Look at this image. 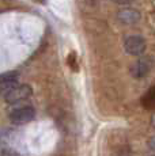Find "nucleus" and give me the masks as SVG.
<instances>
[{
	"label": "nucleus",
	"instance_id": "1",
	"mask_svg": "<svg viewBox=\"0 0 155 156\" xmlns=\"http://www.w3.org/2000/svg\"><path fill=\"white\" fill-rule=\"evenodd\" d=\"M31 94H33V88L29 84H16L13 88L8 90L7 92H4L2 97L7 103L14 105L29 99L31 97Z\"/></svg>",
	"mask_w": 155,
	"mask_h": 156
},
{
	"label": "nucleus",
	"instance_id": "2",
	"mask_svg": "<svg viewBox=\"0 0 155 156\" xmlns=\"http://www.w3.org/2000/svg\"><path fill=\"white\" fill-rule=\"evenodd\" d=\"M35 117V109L31 106H20L14 109L13 112L10 113L8 118L13 124L15 125H23V124H27L34 119Z\"/></svg>",
	"mask_w": 155,
	"mask_h": 156
},
{
	"label": "nucleus",
	"instance_id": "3",
	"mask_svg": "<svg viewBox=\"0 0 155 156\" xmlns=\"http://www.w3.org/2000/svg\"><path fill=\"white\" fill-rule=\"evenodd\" d=\"M124 50L131 56H142L146 52V40L142 35H128L124 40Z\"/></svg>",
	"mask_w": 155,
	"mask_h": 156
},
{
	"label": "nucleus",
	"instance_id": "4",
	"mask_svg": "<svg viewBox=\"0 0 155 156\" xmlns=\"http://www.w3.org/2000/svg\"><path fill=\"white\" fill-rule=\"evenodd\" d=\"M140 12L135 8H121L120 11H117L116 14V19L124 26H131V25H136L140 20Z\"/></svg>",
	"mask_w": 155,
	"mask_h": 156
},
{
	"label": "nucleus",
	"instance_id": "5",
	"mask_svg": "<svg viewBox=\"0 0 155 156\" xmlns=\"http://www.w3.org/2000/svg\"><path fill=\"white\" fill-rule=\"evenodd\" d=\"M150 71H151V61L147 57H140L131 67V75L135 79H142V77L147 76Z\"/></svg>",
	"mask_w": 155,
	"mask_h": 156
},
{
	"label": "nucleus",
	"instance_id": "6",
	"mask_svg": "<svg viewBox=\"0 0 155 156\" xmlns=\"http://www.w3.org/2000/svg\"><path fill=\"white\" fill-rule=\"evenodd\" d=\"M18 80H19V73L16 71H8L4 73H0V95H3L14 86H16Z\"/></svg>",
	"mask_w": 155,
	"mask_h": 156
},
{
	"label": "nucleus",
	"instance_id": "7",
	"mask_svg": "<svg viewBox=\"0 0 155 156\" xmlns=\"http://www.w3.org/2000/svg\"><path fill=\"white\" fill-rule=\"evenodd\" d=\"M0 156H20V155L18 154V152L13 151V149H2Z\"/></svg>",
	"mask_w": 155,
	"mask_h": 156
},
{
	"label": "nucleus",
	"instance_id": "8",
	"mask_svg": "<svg viewBox=\"0 0 155 156\" xmlns=\"http://www.w3.org/2000/svg\"><path fill=\"white\" fill-rule=\"evenodd\" d=\"M112 2L116 3V4H120V5H127V4H131L133 0H112Z\"/></svg>",
	"mask_w": 155,
	"mask_h": 156
},
{
	"label": "nucleus",
	"instance_id": "9",
	"mask_svg": "<svg viewBox=\"0 0 155 156\" xmlns=\"http://www.w3.org/2000/svg\"><path fill=\"white\" fill-rule=\"evenodd\" d=\"M150 147H151V148H154V149H155V137H154V139L150 141Z\"/></svg>",
	"mask_w": 155,
	"mask_h": 156
},
{
	"label": "nucleus",
	"instance_id": "10",
	"mask_svg": "<svg viewBox=\"0 0 155 156\" xmlns=\"http://www.w3.org/2000/svg\"><path fill=\"white\" fill-rule=\"evenodd\" d=\"M153 124H154V126H155V117L153 118Z\"/></svg>",
	"mask_w": 155,
	"mask_h": 156
},
{
	"label": "nucleus",
	"instance_id": "11",
	"mask_svg": "<svg viewBox=\"0 0 155 156\" xmlns=\"http://www.w3.org/2000/svg\"><path fill=\"white\" fill-rule=\"evenodd\" d=\"M153 156H155V155H153Z\"/></svg>",
	"mask_w": 155,
	"mask_h": 156
}]
</instances>
